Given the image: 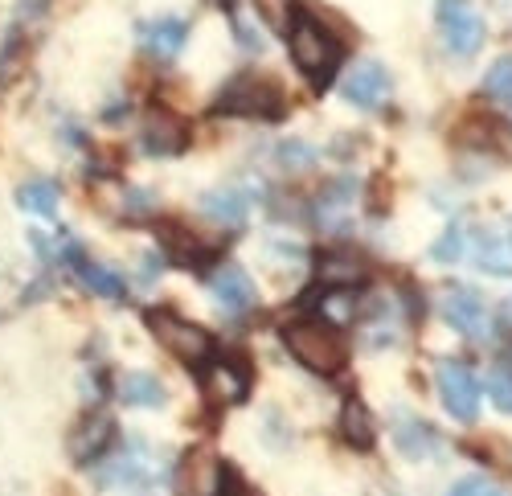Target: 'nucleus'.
<instances>
[{
  "label": "nucleus",
  "instance_id": "nucleus-1",
  "mask_svg": "<svg viewBox=\"0 0 512 496\" xmlns=\"http://www.w3.org/2000/svg\"><path fill=\"white\" fill-rule=\"evenodd\" d=\"M283 349L300 361L304 369H312V374H340L349 361V349H345V337L336 333L332 324L324 320H295V324H283L279 333Z\"/></svg>",
  "mask_w": 512,
  "mask_h": 496
},
{
  "label": "nucleus",
  "instance_id": "nucleus-2",
  "mask_svg": "<svg viewBox=\"0 0 512 496\" xmlns=\"http://www.w3.org/2000/svg\"><path fill=\"white\" fill-rule=\"evenodd\" d=\"M291 62L300 66V74L312 87H328L336 66H340V41L312 17H300L291 25Z\"/></svg>",
  "mask_w": 512,
  "mask_h": 496
},
{
  "label": "nucleus",
  "instance_id": "nucleus-3",
  "mask_svg": "<svg viewBox=\"0 0 512 496\" xmlns=\"http://www.w3.org/2000/svg\"><path fill=\"white\" fill-rule=\"evenodd\" d=\"M148 333L156 337V345L168 357H177L185 365H201L213 353V337L205 333V328L189 324V320H181L173 312H148Z\"/></svg>",
  "mask_w": 512,
  "mask_h": 496
},
{
  "label": "nucleus",
  "instance_id": "nucleus-4",
  "mask_svg": "<svg viewBox=\"0 0 512 496\" xmlns=\"http://www.w3.org/2000/svg\"><path fill=\"white\" fill-rule=\"evenodd\" d=\"M435 382H439V398L447 406V415L459 423H476L480 415V382L467 365L459 361H439L435 365Z\"/></svg>",
  "mask_w": 512,
  "mask_h": 496
},
{
  "label": "nucleus",
  "instance_id": "nucleus-5",
  "mask_svg": "<svg viewBox=\"0 0 512 496\" xmlns=\"http://www.w3.org/2000/svg\"><path fill=\"white\" fill-rule=\"evenodd\" d=\"M218 107H222V111H230V115L279 119V115H283V95H279L275 82H267V78H238Z\"/></svg>",
  "mask_w": 512,
  "mask_h": 496
},
{
  "label": "nucleus",
  "instance_id": "nucleus-6",
  "mask_svg": "<svg viewBox=\"0 0 512 496\" xmlns=\"http://www.w3.org/2000/svg\"><path fill=\"white\" fill-rule=\"evenodd\" d=\"M443 320L467 341H484L492 333V312H488L484 296L472 292V287H451L443 296Z\"/></svg>",
  "mask_w": 512,
  "mask_h": 496
},
{
  "label": "nucleus",
  "instance_id": "nucleus-7",
  "mask_svg": "<svg viewBox=\"0 0 512 496\" xmlns=\"http://www.w3.org/2000/svg\"><path fill=\"white\" fill-rule=\"evenodd\" d=\"M439 17V29H443V46L459 58H472L480 50V41H484V21L476 17V9H467V5H439L435 9Z\"/></svg>",
  "mask_w": 512,
  "mask_h": 496
},
{
  "label": "nucleus",
  "instance_id": "nucleus-8",
  "mask_svg": "<svg viewBox=\"0 0 512 496\" xmlns=\"http://www.w3.org/2000/svg\"><path fill=\"white\" fill-rule=\"evenodd\" d=\"M222 476H226L222 460L209 447H197L177 472V496H222Z\"/></svg>",
  "mask_w": 512,
  "mask_h": 496
},
{
  "label": "nucleus",
  "instance_id": "nucleus-9",
  "mask_svg": "<svg viewBox=\"0 0 512 496\" xmlns=\"http://www.w3.org/2000/svg\"><path fill=\"white\" fill-rule=\"evenodd\" d=\"M209 292H213V304H218L222 312H230V316H242V312H250L254 304H259V292H254L250 275L238 263H222L218 271H213Z\"/></svg>",
  "mask_w": 512,
  "mask_h": 496
},
{
  "label": "nucleus",
  "instance_id": "nucleus-10",
  "mask_svg": "<svg viewBox=\"0 0 512 496\" xmlns=\"http://www.w3.org/2000/svg\"><path fill=\"white\" fill-rule=\"evenodd\" d=\"M340 91H345V99L353 107L373 111V107H381L390 99V74H386V66H381V62H357L349 70V78L340 82Z\"/></svg>",
  "mask_w": 512,
  "mask_h": 496
},
{
  "label": "nucleus",
  "instance_id": "nucleus-11",
  "mask_svg": "<svg viewBox=\"0 0 512 496\" xmlns=\"http://www.w3.org/2000/svg\"><path fill=\"white\" fill-rule=\"evenodd\" d=\"M472 263L488 275H512V230L484 226L472 238Z\"/></svg>",
  "mask_w": 512,
  "mask_h": 496
},
{
  "label": "nucleus",
  "instance_id": "nucleus-12",
  "mask_svg": "<svg viewBox=\"0 0 512 496\" xmlns=\"http://www.w3.org/2000/svg\"><path fill=\"white\" fill-rule=\"evenodd\" d=\"M201 390H205L209 402L234 406V402L246 398L250 382H246V374H242L234 361H213V365H205V374H201Z\"/></svg>",
  "mask_w": 512,
  "mask_h": 496
},
{
  "label": "nucleus",
  "instance_id": "nucleus-13",
  "mask_svg": "<svg viewBox=\"0 0 512 496\" xmlns=\"http://www.w3.org/2000/svg\"><path fill=\"white\" fill-rule=\"evenodd\" d=\"M140 140H144V152H152V156H177L189 136L181 128V119H173L168 111H156V115H148Z\"/></svg>",
  "mask_w": 512,
  "mask_h": 496
},
{
  "label": "nucleus",
  "instance_id": "nucleus-14",
  "mask_svg": "<svg viewBox=\"0 0 512 496\" xmlns=\"http://www.w3.org/2000/svg\"><path fill=\"white\" fill-rule=\"evenodd\" d=\"M111 439H115V423L107 415H95V419H87L70 435V456L78 464H91V460H99L103 451L111 447Z\"/></svg>",
  "mask_w": 512,
  "mask_h": 496
},
{
  "label": "nucleus",
  "instance_id": "nucleus-15",
  "mask_svg": "<svg viewBox=\"0 0 512 496\" xmlns=\"http://www.w3.org/2000/svg\"><path fill=\"white\" fill-rule=\"evenodd\" d=\"M316 279L320 287H357L369 279V263L361 255H320L316 263Z\"/></svg>",
  "mask_w": 512,
  "mask_h": 496
},
{
  "label": "nucleus",
  "instance_id": "nucleus-16",
  "mask_svg": "<svg viewBox=\"0 0 512 496\" xmlns=\"http://www.w3.org/2000/svg\"><path fill=\"white\" fill-rule=\"evenodd\" d=\"M185 37H189V25L185 21H152V25H140V41H144V50L164 58V62H173L185 46Z\"/></svg>",
  "mask_w": 512,
  "mask_h": 496
},
{
  "label": "nucleus",
  "instance_id": "nucleus-17",
  "mask_svg": "<svg viewBox=\"0 0 512 496\" xmlns=\"http://www.w3.org/2000/svg\"><path fill=\"white\" fill-rule=\"evenodd\" d=\"M340 431H345V439H349L353 447H361V451L373 447L377 427H373V415H369V406H365L361 398H349V402H345V410H340Z\"/></svg>",
  "mask_w": 512,
  "mask_h": 496
},
{
  "label": "nucleus",
  "instance_id": "nucleus-18",
  "mask_svg": "<svg viewBox=\"0 0 512 496\" xmlns=\"http://www.w3.org/2000/svg\"><path fill=\"white\" fill-rule=\"evenodd\" d=\"M201 214L222 226H238L246 218V197L238 189H213L201 197Z\"/></svg>",
  "mask_w": 512,
  "mask_h": 496
},
{
  "label": "nucleus",
  "instance_id": "nucleus-19",
  "mask_svg": "<svg viewBox=\"0 0 512 496\" xmlns=\"http://www.w3.org/2000/svg\"><path fill=\"white\" fill-rule=\"evenodd\" d=\"M119 398L127 406H164L168 402V394H164L156 374H123L119 378Z\"/></svg>",
  "mask_w": 512,
  "mask_h": 496
},
{
  "label": "nucleus",
  "instance_id": "nucleus-20",
  "mask_svg": "<svg viewBox=\"0 0 512 496\" xmlns=\"http://www.w3.org/2000/svg\"><path fill=\"white\" fill-rule=\"evenodd\" d=\"M394 439H398V447H402V456H410V460H426V456H431V451L439 447L435 431L426 427V423H418V419H402V423L394 427Z\"/></svg>",
  "mask_w": 512,
  "mask_h": 496
},
{
  "label": "nucleus",
  "instance_id": "nucleus-21",
  "mask_svg": "<svg viewBox=\"0 0 512 496\" xmlns=\"http://www.w3.org/2000/svg\"><path fill=\"white\" fill-rule=\"evenodd\" d=\"M17 205L25 214H37V218H54L58 214V185L54 181H29L17 189Z\"/></svg>",
  "mask_w": 512,
  "mask_h": 496
},
{
  "label": "nucleus",
  "instance_id": "nucleus-22",
  "mask_svg": "<svg viewBox=\"0 0 512 496\" xmlns=\"http://www.w3.org/2000/svg\"><path fill=\"white\" fill-rule=\"evenodd\" d=\"M74 271H78V279H82V283L91 287V292H99V296H107V300H123V296H127L123 279H119L115 271H107V267L91 263V259H74Z\"/></svg>",
  "mask_w": 512,
  "mask_h": 496
},
{
  "label": "nucleus",
  "instance_id": "nucleus-23",
  "mask_svg": "<svg viewBox=\"0 0 512 496\" xmlns=\"http://www.w3.org/2000/svg\"><path fill=\"white\" fill-rule=\"evenodd\" d=\"M226 13H230V21H234V37H238V46H242V50H250V54H259V50H263V33H259V21H250V17H254V9H250V5H230Z\"/></svg>",
  "mask_w": 512,
  "mask_h": 496
},
{
  "label": "nucleus",
  "instance_id": "nucleus-24",
  "mask_svg": "<svg viewBox=\"0 0 512 496\" xmlns=\"http://www.w3.org/2000/svg\"><path fill=\"white\" fill-rule=\"evenodd\" d=\"M484 91L500 103H512V58H500L488 74H484Z\"/></svg>",
  "mask_w": 512,
  "mask_h": 496
},
{
  "label": "nucleus",
  "instance_id": "nucleus-25",
  "mask_svg": "<svg viewBox=\"0 0 512 496\" xmlns=\"http://www.w3.org/2000/svg\"><path fill=\"white\" fill-rule=\"evenodd\" d=\"M312 160H316V148L312 144H300V140L279 144V164H283V169H291V173L312 169Z\"/></svg>",
  "mask_w": 512,
  "mask_h": 496
},
{
  "label": "nucleus",
  "instance_id": "nucleus-26",
  "mask_svg": "<svg viewBox=\"0 0 512 496\" xmlns=\"http://www.w3.org/2000/svg\"><path fill=\"white\" fill-rule=\"evenodd\" d=\"M488 398L496 402V410H504V415H512V369H492L488 382H484Z\"/></svg>",
  "mask_w": 512,
  "mask_h": 496
},
{
  "label": "nucleus",
  "instance_id": "nucleus-27",
  "mask_svg": "<svg viewBox=\"0 0 512 496\" xmlns=\"http://www.w3.org/2000/svg\"><path fill=\"white\" fill-rule=\"evenodd\" d=\"M463 255V226H447L443 238L431 246V259L435 263H455Z\"/></svg>",
  "mask_w": 512,
  "mask_h": 496
},
{
  "label": "nucleus",
  "instance_id": "nucleus-28",
  "mask_svg": "<svg viewBox=\"0 0 512 496\" xmlns=\"http://www.w3.org/2000/svg\"><path fill=\"white\" fill-rule=\"evenodd\" d=\"M451 496H508L500 484H492V480H484V476H467V480H459L455 488H451Z\"/></svg>",
  "mask_w": 512,
  "mask_h": 496
},
{
  "label": "nucleus",
  "instance_id": "nucleus-29",
  "mask_svg": "<svg viewBox=\"0 0 512 496\" xmlns=\"http://www.w3.org/2000/svg\"><path fill=\"white\" fill-rule=\"evenodd\" d=\"M222 496H263L259 488H250V484H242V480H234L230 488H222Z\"/></svg>",
  "mask_w": 512,
  "mask_h": 496
}]
</instances>
